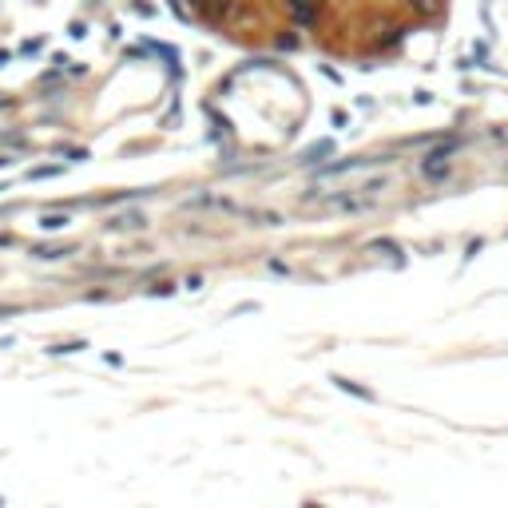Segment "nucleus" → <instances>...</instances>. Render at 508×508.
<instances>
[{"instance_id": "obj_1", "label": "nucleus", "mask_w": 508, "mask_h": 508, "mask_svg": "<svg viewBox=\"0 0 508 508\" xmlns=\"http://www.w3.org/2000/svg\"><path fill=\"white\" fill-rule=\"evenodd\" d=\"M457 147H461V140H453V143H437L433 151H425V155H421V163H417L421 179H429V183H441V179H448V171H453V155H457Z\"/></svg>"}, {"instance_id": "obj_2", "label": "nucleus", "mask_w": 508, "mask_h": 508, "mask_svg": "<svg viewBox=\"0 0 508 508\" xmlns=\"http://www.w3.org/2000/svg\"><path fill=\"white\" fill-rule=\"evenodd\" d=\"M286 9H290V16L298 24H314L318 21V0H286Z\"/></svg>"}, {"instance_id": "obj_5", "label": "nucleus", "mask_w": 508, "mask_h": 508, "mask_svg": "<svg viewBox=\"0 0 508 508\" xmlns=\"http://www.w3.org/2000/svg\"><path fill=\"white\" fill-rule=\"evenodd\" d=\"M413 9H417L421 16H433V12H437V0H413Z\"/></svg>"}, {"instance_id": "obj_3", "label": "nucleus", "mask_w": 508, "mask_h": 508, "mask_svg": "<svg viewBox=\"0 0 508 508\" xmlns=\"http://www.w3.org/2000/svg\"><path fill=\"white\" fill-rule=\"evenodd\" d=\"M334 151V143H318V147L306 151V163H326V155Z\"/></svg>"}, {"instance_id": "obj_6", "label": "nucleus", "mask_w": 508, "mask_h": 508, "mask_svg": "<svg viewBox=\"0 0 508 508\" xmlns=\"http://www.w3.org/2000/svg\"><path fill=\"white\" fill-rule=\"evenodd\" d=\"M369 250H373V254H393V259H397V254H401V250L393 247V242H373V247H369Z\"/></svg>"}, {"instance_id": "obj_4", "label": "nucleus", "mask_w": 508, "mask_h": 508, "mask_svg": "<svg viewBox=\"0 0 508 508\" xmlns=\"http://www.w3.org/2000/svg\"><path fill=\"white\" fill-rule=\"evenodd\" d=\"M60 227H68L64 215H44V230H60Z\"/></svg>"}]
</instances>
